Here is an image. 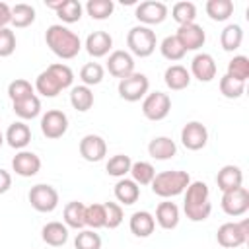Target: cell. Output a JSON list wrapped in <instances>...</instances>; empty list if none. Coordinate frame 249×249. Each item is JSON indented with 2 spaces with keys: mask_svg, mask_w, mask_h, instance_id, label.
Wrapping results in <instances>:
<instances>
[{
  "mask_svg": "<svg viewBox=\"0 0 249 249\" xmlns=\"http://www.w3.org/2000/svg\"><path fill=\"white\" fill-rule=\"evenodd\" d=\"M45 43L62 60H70V58L78 56V53L82 49L80 37L72 29H68V27L60 25V23H54V25H49L47 27Z\"/></svg>",
  "mask_w": 249,
  "mask_h": 249,
  "instance_id": "obj_1",
  "label": "cell"
},
{
  "mask_svg": "<svg viewBox=\"0 0 249 249\" xmlns=\"http://www.w3.org/2000/svg\"><path fill=\"white\" fill-rule=\"evenodd\" d=\"M185 216L191 222H204L210 212H212V202H210V189L204 181H191L189 187L185 189Z\"/></svg>",
  "mask_w": 249,
  "mask_h": 249,
  "instance_id": "obj_2",
  "label": "cell"
},
{
  "mask_svg": "<svg viewBox=\"0 0 249 249\" xmlns=\"http://www.w3.org/2000/svg\"><path fill=\"white\" fill-rule=\"evenodd\" d=\"M189 183H191V175L187 171L169 169V171L156 173V177L152 179L150 185H152L154 195H158L161 198H171V196H177V195L185 193Z\"/></svg>",
  "mask_w": 249,
  "mask_h": 249,
  "instance_id": "obj_3",
  "label": "cell"
},
{
  "mask_svg": "<svg viewBox=\"0 0 249 249\" xmlns=\"http://www.w3.org/2000/svg\"><path fill=\"white\" fill-rule=\"evenodd\" d=\"M156 43H158L156 33L152 31V27H146V25H134L126 35V47L130 54L140 58L150 56L156 51Z\"/></svg>",
  "mask_w": 249,
  "mask_h": 249,
  "instance_id": "obj_4",
  "label": "cell"
},
{
  "mask_svg": "<svg viewBox=\"0 0 249 249\" xmlns=\"http://www.w3.org/2000/svg\"><path fill=\"white\" fill-rule=\"evenodd\" d=\"M249 220H241V222H226L218 228L216 231V241L218 245H222L224 249H235L239 245H243L249 237Z\"/></svg>",
  "mask_w": 249,
  "mask_h": 249,
  "instance_id": "obj_5",
  "label": "cell"
},
{
  "mask_svg": "<svg viewBox=\"0 0 249 249\" xmlns=\"http://www.w3.org/2000/svg\"><path fill=\"white\" fill-rule=\"evenodd\" d=\"M119 95L124 99V101H140L142 97L148 95V89H150V80L146 74L142 72H132L130 76L119 80Z\"/></svg>",
  "mask_w": 249,
  "mask_h": 249,
  "instance_id": "obj_6",
  "label": "cell"
},
{
  "mask_svg": "<svg viewBox=\"0 0 249 249\" xmlns=\"http://www.w3.org/2000/svg\"><path fill=\"white\" fill-rule=\"evenodd\" d=\"M27 198H29L31 206L37 212H53L58 206V191L53 185H47V183L33 185L29 189Z\"/></svg>",
  "mask_w": 249,
  "mask_h": 249,
  "instance_id": "obj_7",
  "label": "cell"
},
{
  "mask_svg": "<svg viewBox=\"0 0 249 249\" xmlns=\"http://www.w3.org/2000/svg\"><path fill=\"white\" fill-rule=\"evenodd\" d=\"M171 111V97L163 91H152L142 101V113L148 121H163Z\"/></svg>",
  "mask_w": 249,
  "mask_h": 249,
  "instance_id": "obj_8",
  "label": "cell"
},
{
  "mask_svg": "<svg viewBox=\"0 0 249 249\" xmlns=\"http://www.w3.org/2000/svg\"><path fill=\"white\" fill-rule=\"evenodd\" d=\"M134 16L146 27L158 25L167 18V6L163 2H160V0H146V2H140L136 6Z\"/></svg>",
  "mask_w": 249,
  "mask_h": 249,
  "instance_id": "obj_9",
  "label": "cell"
},
{
  "mask_svg": "<svg viewBox=\"0 0 249 249\" xmlns=\"http://www.w3.org/2000/svg\"><path fill=\"white\" fill-rule=\"evenodd\" d=\"M68 130V117L64 111L60 109H49L43 117H41V132L51 138L56 140L60 136H64Z\"/></svg>",
  "mask_w": 249,
  "mask_h": 249,
  "instance_id": "obj_10",
  "label": "cell"
},
{
  "mask_svg": "<svg viewBox=\"0 0 249 249\" xmlns=\"http://www.w3.org/2000/svg\"><path fill=\"white\" fill-rule=\"evenodd\" d=\"M222 210L228 216H243L249 210V191L245 187H237L222 193Z\"/></svg>",
  "mask_w": 249,
  "mask_h": 249,
  "instance_id": "obj_11",
  "label": "cell"
},
{
  "mask_svg": "<svg viewBox=\"0 0 249 249\" xmlns=\"http://www.w3.org/2000/svg\"><path fill=\"white\" fill-rule=\"evenodd\" d=\"M181 142L187 150H202L208 142V130L202 123L198 121H189L183 128H181Z\"/></svg>",
  "mask_w": 249,
  "mask_h": 249,
  "instance_id": "obj_12",
  "label": "cell"
},
{
  "mask_svg": "<svg viewBox=\"0 0 249 249\" xmlns=\"http://www.w3.org/2000/svg\"><path fill=\"white\" fill-rule=\"evenodd\" d=\"M177 41L181 43V47L185 51H198L204 41H206V33L198 23H187V25H179L177 33H175Z\"/></svg>",
  "mask_w": 249,
  "mask_h": 249,
  "instance_id": "obj_13",
  "label": "cell"
},
{
  "mask_svg": "<svg viewBox=\"0 0 249 249\" xmlns=\"http://www.w3.org/2000/svg\"><path fill=\"white\" fill-rule=\"evenodd\" d=\"M107 70L111 76L123 80L134 72V56L128 51H113L107 58Z\"/></svg>",
  "mask_w": 249,
  "mask_h": 249,
  "instance_id": "obj_14",
  "label": "cell"
},
{
  "mask_svg": "<svg viewBox=\"0 0 249 249\" xmlns=\"http://www.w3.org/2000/svg\"><path fill=\"white\" fill-rule=\"evenodd\" d=\"M12 169L19 177H33L41 169V158L37 154H33V152L19 150L12 160Z\"/></svg>",
  "mask_w": 249,
  "mask_h": 249,
  "instance_id": "obj_15",
  "label": "cell"
},
{
  "mask_svg": "<svg viewBox=\"0 0 249 249\" xmlns=\"http://www.w3.org/2000/svg\"><path fill=\"white\" fill-rule=\"evenodd\" d=\"M80 156L86 161H101L107 156V144L99 134H86L80 140Z\"/></svg>",
  "mask_w": 249,
  "mask_h": 249,
  "instance_id": "obj_16",
  "label": "cell"
},
{
  "mask_svg": "<svg viewBox=\"0 0 249 249\" xmlns=\"http://www.w3.org/2000/svg\"><path fill=\"white\" fill-rule=\"evenodd\" d=\"M216 62L214 56L208 53H198L193 60H191V72L198 82H210L216 78Z\"/></svg>",
  "mask_w": 249,
  "mask_h": 249,
  "instance_id": "obj_17",
  "label": "cell"
},
{
  "mask_svg": "<svg viewBox=\"0 0 249 249\" xmlns=\"http://www.w3.org/2000/svg\"><path fill=\"white\" fill-rule=\"evenodd\" d=\"M113 47V37L107 31H93L86 37V51L93 58L107 56Z\"/></svg>",
  "mask_w": 249,
  "mask_h": 249,
  "instance_id": "obj_18",
  "label": "cell"
},
{
  "mask_svg": "<svg viewBox=\"0 0 249 249\" xmlns=\"http://www.w3.org/2000/svg\"><path fill=\"white\" fill-rule=\"evenodd\" d=\"M4 140L8 142L10 148L14 150H23L29 142H31V128L23 123V121H16L8 126L6 134H4Z\"/></svg>",
  "mask_w": 249,
  "mask_h": 249,
  "instance_id": "obj_19",
  "label": "cell"
},
{
  "mask_svg": "<svg viewBox=\"0 0 249 249\" xmlns=\"http://www.w3.org/2000/svg\"><path fill=\"white\" fill-rule=\"evenodd\" d=\"M216 183H218V189L222 193L237 189V187H243V171H241V167L233 165V163L224 165L216 175Z\"/></svg>",
  "mask_w": 249,
  "mask_h": 249,
  "instance_id": "obj_20",
  "label": "cell"
},
{
  "mask_svg": "<svg viewBox=\"0 0 249 249\" xmlns=\"http://www.w3.org/2000/svg\"><path fill=\"white\" fill-rule=\"evenodd\" d=\"M128 228L136 237H148L156 230V220L148 210H138V212H134L130 216Z\"/></svg>",
  "mask_w": 249,
  "mask_h": 249,
  "instance_id": "obj_21",
  "label": "cell"
},
{
  "mask_svg": "<svg viewBox=\"0 0 249 249\" xmlns=\"http://www.w3.org/2000/svg\"><path fill=\"white\" fill-rule=\"evenodd\" d=\"M154 220L163 230H175L177 224H179V208H177V204L175 202H169V200L160 202L158 208H156Z\"/></svg>",
  "mask_w": 249,
  "mask_h": 249,
  "instance_id": "obj_22",
  "label": "cell"
},
{
  "mask_svg": "<svg viewBox=\"0 0 249 249\" xmlns=\"http://www.w3.org/2000/svg\"><path fill=\"white\" fill-rule=\"evenodd\" d=\"M163 82H165V86H167L169 89L181 91V89L189 88V84H191V74H189V70H187L185 66H181V64H171V66L165 70V74H163Z\"/></svg>",
  "mask_w": 249,
  "mask_h": 249,
  "instance_id": "obj_23",
  "label": "cell"
},
{
  "mask_svg": "<svg viewBox=\"0 0 249 249\" xmlns=\"http://www.w3.org/2000/svg\"><path fill=\"white\" fill-rule=\"evenodd\" d=\"M41 237L51 247H62L68 241V228L62 222H49L43 226Z\"/></svg>",
  "mask_w": 249,
  "mask_h": 249,
  "instance_id": "obj_24",
  "label": "cell"
},
{
  "mask_svg": "<svg viewBox=\"0 0 249 249\" xmlns=\"http://www.w3.org/2000/svg\"><path fill=\"white\" fill-rule=\"evenodd\" d=\"M148 154L154 160H171L177 154V144L169 136H156L148 144Z\"/></svg>",
  "mask_w": 249,
  "mask_h": 249,
  "instance_id": "obj_25",
  "label": "cell"
},
{
  "mask_svg": "<svg viewBox=\"0 0 249 249\" xmlns=\"http://www.w3.org/2000/svg\"><path fill=\"white\" fill-rule=\"evenodd\" d=\"M115 198H117L121 204L130 206V204H134V202L140 198V187H138L132 179L123 177V179H119L117 185H115Z\"/></svg>",
  "mask_w": 249,
  "mask_h": 249,
  "instance_id": "obj_26",
  "label": "cell"
},
{
  "mask_svg": "<svg viewBox=\"0 0 249 249\" xmlns=\"http://www.w3.org/2000/svg\"><path fill=\"white\" fill-rule=\"evenodd\" d=\"M35 89H37L41 95H45V97H56V95L62 91V86H60V82L56 80V76H54L49 68H45V70L37 76V80H35Z\"/></svg>",
  "mask_w": 249,
  "mask_h": 249,
  "instance_id": "obj_27",
  "label": "cell"
},
{
  "mask_svg": "<svg viewBox=\"0 0 249 249\" xmlns=\"http://www.w3.org/2000/svg\"><path fill=\"white\" fill-rule=\"evenodd\" d=\"M64 224L66 228H74V230H82L86 226V204L78 202V200H70L64 206Z\"/></svg>",
  "mask_w": 249,
  "mask_h": 249,
  "instance_id": "obj_28",
  "label": "cell"
},
{
  "mask_svg": "<svg viewBox=\"0 0 249 249\" xmlns=\"http://www.w3.org/2000/svg\"><path fill=\"white\" fill-rule=\"evenodd\" d=\"M12 109L14 113L21 119V121H27V119H35L39 113H41V99L33 93L29 97H23L19 101H14L12 103Z\"/></svg>",
  "mask_w": 249,
  "mask_h": 249,
  "instance_id": "obj_29",
  "label": "cell"
},
{
  "mask_svg": "<svg viewBox=\"0 0 249 249\" xmlns=\"http://www.w3.org/2000/svg\"><path fill=\"white\" fill-rule=\"evenodd\" d=\"M241 41H243V29L241 25L237 23H230L224 27V31L220 33V45L224 51L228 53H233L241 47Z\"/></svg>",
  "mask_w": 249,
  "mask_h": 249,
  "instance_id": "obj_30",
  "label": "cell"
},
{
  "mask_svg": "<svg viewBox=\"0 0 249 249\" xmlns=\"http://www.w3.org/2000/svg\"><path fill=\"white\" fill-rule=\"evenodd\" d=\"M70 103H72V107L76 109V111H80V113H86V111H89L91 109V105H93V91L88 88V86H74L72 89H70Z\"/></svg>",
  "mask_w": 249,
  "mask_h": 249,
  "instance_id": "obj_31",
  "label": "cell"
},
{
  "mask_svg": "<svg viewBox=\"0 0 249 249\" xmlns=\"http://www.w3.org/2000/svg\"><path fill=\"white\" fill-rule=\"evenodd\" d=\"M206 14L214 21H226L233 14V2L231 0H208L206 2Z\"/></svg>",
  "mask_w": 249,
  "mask_h": 249,
  "instance_id": "obj_32",
  "label": "cell"
},
{
  "mask_svg": "<svg viewBox=\"0 0 249 249\" xmlns=\"http://www.w3.org/2000/svg\"><path fill=\"white\" fill-rule=\"evenodd\" d=\"M35 21V8L31 4L19 2L12 6V25L14 27H27Z\"/></svg>",
  "mask_w": 249,
  "mask_h": 249,
  "instance_id": "obj_33",
  "label": "cell"
},
{
  "mask_svg": "<svg viewBox=\"0 0 249 249\" xmlns=\"http://www.w3.org/2000/svg\"><path fill=\"white\" fill-rule=\"evenodd\" d=\"M171 18H173L179 25L195 23V19H196V6H195L193 2H187V0L177 2V4H173V8H171Z\"/></svg>",
  "mask_w": 249,
  "mask_h": 249,
  "instance_id": "obj_34",
  "label": "cell"
},
{
  "mask_svg": "<svg viewBox=\"0 0 249 249\" xmlns=\"http://www.w3.org/2000/svg\"><path fill=\"white\" fill-rule=\"evenodd\" d=\"M82 12H84V6L78 0H62L56 10V16L64 23H76V21H80Z\"/></svg>",
  "mask_w": 249,
  "mask_h": 249,
  "instance_id": "obj_35",
  "label": "cell"
},
{
  "mask_svg": "<svg viewBox=\"0 0 249 249\" xmlns=\"http://www.w3.org/2000/svg\"><path fill=\"white\" fill-rule=\"evenodd\" d=\"M128 173L132 175V181L136 185H150L152 179L156 177V169L150 161H132Z\"/></svg>",
  "mask_w": 249,
  "mask_h": 249,
  "instance_id": "obj_36",
  "label": "cell"
},
{
  "mask_svg": "<svg viewBox=\"0 0 249 249\" xmlns=\"http://www.w3.org/2000/svg\"><path fill=\"white\" fill-rule=\"evenodd\" d=\"M130 165H132V160H130L126 154H117V156L109 158V161H107V165H105V171H107L111 177L123 179V177L130 171Z\"/></svg>",
  "mask_w": 249,
  "mask_h": 249,
  "instance_id": "obj_37",
  "label": "cell"
},
{
  "mask_svg": "<svg viewBox=\"0 0 249 249\" xmlns=\"http://www.w3.org/2000/svg\"><path fill=\"white\" fill-rule=\"evenodd\" d=\"M160 51H161V56L167 58V60H171V62L181 60V58L185 56V53H187V51L181 47V43L177 41L175 35H167V37L160 43Z\"/></svg>",
  "mask_w": 249,
  "mask_h": 249,
  "instance_id": "obj_38",
  "label": "cell"
},
{
  "mask_svg": "<svg viewBox=\"0 0 249 249\" xmlns=\"http://www.w3.org/2000/svg\"><path fill=\"white\" fill-rule=\"evenodd\" d=\"M115 10L113 0H88L86 12L91 19H107Z\"/></svg>",
  "mask_w": 249,
  "mask_h": 249,
  "instance_id": "obj_39",
  "label": "cell"
},
{
  "mask_svg": "<svg viewBox=\"0 0 249 249\" xmlns=\"http://www.w3.org/2000/svg\"><path fill=\"white\" fill-rule=\"evenodd\" d=\"M243 91H245V82L235 80V78H231V76H228V74H224V76L220 78V93H222L224 97H228V99H237V97L243 95Z\"/></svg>",
  "mask_w": 249,
  "mask_h": 249,
  "instance_id": "obj_40",
  "label": "cell"
},
{
  "mask_svg": "<svg viewBox=\"0 0 249 249\" xmlns=\"http://www.w3.org/2000/svg\"><path fill=\"white\" fill-rule=\"evenodd\" d=\"M228 76L235 78V80H241V82H247L249 78V58L243 56V54H237L233 56L230 62H228Z\"/></svg>",
  "mask_w": 249,
  "mask_h": 249,
  "instance_id": "obj_41",
  "label": "cell"
},
{
  "mask_svg": "<svg viewBox=\"0 0 249 249\" xmlns=\"http://www.w3.org/2000/svg\"><path fill=\"white\" fill-rule=\"evenodd\" d=\"M103 74H105V70L99 62H88L80 70V80L84 82V86L89 88V86H97L103 80Z\"/></svg>",
  "mask_w": 249,
  "mask_h": 249,
  "instance_id": "obj_42",
  "label": "cell"
},
{
  "mask_svg": "<svg viewBox=\"0 0 249 249\" xmlns=\"http://www.w3.org/2000/svg\"><path fill=\"white\" fill-rule=\"evenodd\" d=\"M86 226H89V230L105 228V206L103 204L93 202L86 206Z\"/></svg>",
  "mask_w": 249,
  "mask_h": 249,
  "instance_id": "obj_43",
  "label": "cell"
},
{
  "mask_svg": "<svg viewBox=\"0 0 249 249\" xmlns=\"http://www.w3.org/2000/svg\"><path fill=\"white\" fill-rule=\"evenodd\" d=\"M29 95H33V86H31V82H27V80H23V78H16V80H12V82L8 84V97L12 99V103H14V101H19V99H23V97H29Z\"/></svg>",
  "mask_w": 249,
  "mask_h": 249,
  "instance_id": "obj_44",
  "label": "cell"
},
{
  "mask_svg": "<svg viewBox=\"0 0 249 249\" xmlns=\"http://www.w3.org/2000/svg\"><path fill=\"white\" fill-rule=\"evenodd\" d=\"M76 249H101V237L95 230H82L74 239Z\"/></svg>",
  "mask_w": 249,
  "mask_h": 249,
  "instance_id": "obj_45",
  "label": "cell"
},
{
  "mask_svg": "<svg viewBox=\"0 0 249 249\" xmlns=\"http://www.w3.org/2000/svg\"><path fill=\"white\" fill-rule=\"evenodd\" d=\"M103 206H105V228H109V230L119 228L123 224V218H124L123 206L117 202H105Z\"/></svg>",
  "mask_w": 249,
  "mask_h": 249,
  "instance_id": "obj_46",
  "label": "cell"
},
{
  "mask_svg": "<svg viewBox=\"0 0 249 249\" xmlns=\"http://www.w3.org/2000/svg\"><path fill=\"white\" fill-rule=\"evenodd\" d=\"M47 68L56 76V80L60 82L62 89H66V88L72 86V82H74V72H72V68H70L68 64H64V62H54V64H51V66H47Z\"/></svg>",
  "mask_w": 249,
  "mask_h": 249,
  "instance_id": "obj_47",
  "label": "cell"
},
{
  "mask_svg": "<svg viewBox=\"0 0 249 249\" xmlns=\"http://www.w3.org/2000/svg\"><path fill=\"white\" fill-rule=\"evenodd\" d=\"M16 51V33L10 27H0V58L14 54Z\"/></svg>",
  "mask_w": 249,
  "mask_h": 249,
  "instance_id": "obj_48",
  "label": "cell"
},
{
  "mask_svg": "<svg viewBox=\"0 0 249 249\" xmlns=\"http://www.w3.org/2000/svg\"><path fill=\"white\" fill-rule=\"evenodd\" d=\"M8 23H12V6L0 2V27H8Z\"/></svg>",
  "mask_w": 249,
  "mask_h": 249,
  "instance_id": "obj_49",
  "label": "cell"
},
{
  "mask_svg": "<svg viewBox=\"0 0 249 249\" xmlns=\"http://www.w3.org/2000/svg\"><path fill=\"white\" fill-rule=\"evenodd\" d=\"M10 187H12V175H10V171L0 167V195L8 193Z\"/></svg>",
  "mask_w": 249,
  "mask_h": 249,
  "instance_id": "obj_50",
  "label": "cell"
},
{
  "mask_svg": "<svg viewBox=\"0 0 249 249\" xmlns=\"http://www.w3.org/2000/svg\"><path fill=\"white\" fill-rule=\"evenodd\" d=\"M2 144H4V134H2V130H0V148H2Z\"/></svg>",
  "mask_w": 249,
  "mask_h": 249,
  "instance_id": "obj_51",
  "label": "cell"
}]
</instances>
